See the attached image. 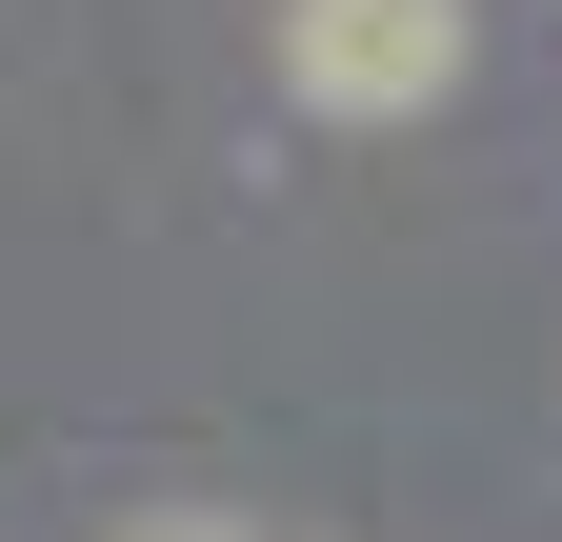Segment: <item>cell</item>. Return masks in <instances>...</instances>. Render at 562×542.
<instances>
[{
  "label": "cell",
  "mask_w": 562,
  "mask_h": 542,
  "mask_svg": "<svg viewBox=\"0 0 562 542\" xmlns=\"http://www.w3.org/2000/svg\"><path fill=\"white\" fill-rule=\"evenodd\" d=\"M281 81L322 121H422L462 81V0H281Z\"/></svg>",
  "instance_id": "1"
},
{
  "label": "cell",
  "mask_w": 562,
  "mask_h": 542,
  "mask_svg": "<svg viewBox=\"0 0 562 542\" xmlns=\"http://www.w3.org/2000/svg\"><path fill=\"white\" fill-rule=\"evenodd\" d=\"M140 542H222V522H140Z\"/></svg>",
  "instance_id": "2"
}]
</instances>
